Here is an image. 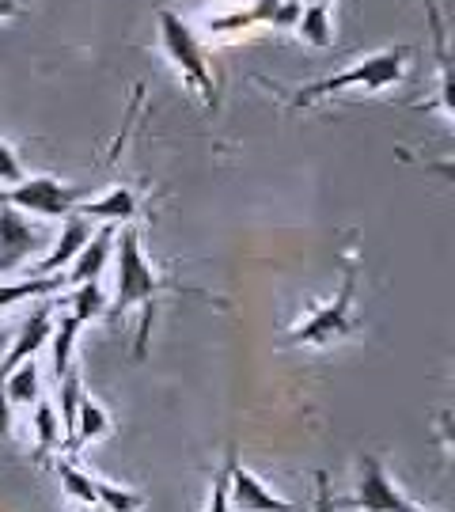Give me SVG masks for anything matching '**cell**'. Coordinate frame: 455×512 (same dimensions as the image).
Here are the masks:
<instances>
[{
    "instance_id": "ac0fdd59",
    "label": "cell",
    "mask_w": 455,
    "mask_h": 512,
    "mask_svg": "<svg viewBox=\"0 0 455 512\" xmlns=\"http://www.w3.org/2000/svg\"><path fill=\"white\" fill-rule=\"evenodd\" d=\"M31 433H35L38 452H54L65 444V429H61V414H57L54 403L38 399L35 403V418H31Z\"/></svg>"
},
{
    "instance_id": "d4e9b609",
    "label": "cell",
    "mask_w": 455,
    "mask_h": 512,
    "mask_svg": "<svg viewBox=\"0 0 455 512\" xmlns=\"http://www.w3.org/2000/svg\"><path fill=\"white\" fill-rule=\"evenodd\" d=\"M300 4H330V0H300Z\"/></svg>"
},
{
    "instance_id": "277c9868",
    "label": "cell",
    "mask_w": 455,
    "mask_h": 512,
    "mask_svg": "<svg viewBox=\"0 0 455 512\" xmlns=\"http://www.w3.org/2000/svg\"><path fill=\"white\" fill-rule=\"evenodd\" d=\"M353 289H357V270L349 266L346 274H342V289L323 300V304H315V308L289 330V346H334V342H342L353 334Z\"/></svg>"
},
{
    "instance_id": "5b68a950",
    "label": "cell",
    "mask_w": 455,
    "mask_h": 512,
    "mask_svg": "<svg viewBox=\"0 0 455 512\" xmlns=\"http://www.w3.org/2000/svg\"><path fill=\"white\" fill-rule=\"evenodd\" d=\"M84 202V190L61 183L54 175H23L16 183H0V205L31 213L38 220H65Z\"/></svg>"
},
{
    "instance_id": "e0dca14e",
    "label": "cell",
    "mask_w": 455,
    "mask_h": 512,
    "mask_svg": "<svg viewBox=\"0 0 455 512\" xmlns=\"http://www.w3.org/2000/svg\"><path fill=\"white\" fill-rule=\"evenodd\" d=\"M80 319L73 311H57L54 315V330H50V349H54V376H65L73 368V349H76V334H80Z\"/></svg>"
},
{
    "instance_id": "44dd1931",
    "label": "cell",
    "mask_w": 455,
    "mask_h": 512,
    "mask_svg": "<svg viewBox=\"0 0 455 512\" xmlns=\"http://www.w3.org/2000/svg\"><path fill=\"white\" fill-rule=\"evenodd\" d=\"M95 494H99V509H141L145 505V497L141 494H129L126 486H114V482H103V478H95Z\"/></svg>"
},
{
    "instance_id": "ffe728a7",
    "label": "cell",
    "mask_w": 455,
    "mask_h": 512,
    "mask_svg": "<svg viewBox=\"0 0 455 512\" xmlns=\"http://www.w3.org/2000/svg\"><path fill=\"white\" fill-rule=\"evenodd\" d=\"M57 478H61V490L73 497V501H80V505H91V509H99V494H95V478L88 475V471H80L76 463H69V459H61L57 463Z\"/></svg>"
},
{
    "instance_id": "2e32d148",
    "label": "cell",
    "mask_w": 455,
    "mask_h": 512,
    "mask_svg": "<svg viewBox=\"0 0 455 512\" xmlns=\"http://www.w3.org/2000/svg\"><path fill=\"white\" fill-rule=\"evenodd\" d=\"M110 433V414L103 410V403H95L91 395H80V406H76V425H73V440H69V448L80 452V448H88L91 440L107 437Z\"/></svg>"
},
{
    "instance_id": "9a60e30c",
    "label": "cell",
    "mask_w": 455,
    "mask_h": 512,
    "mask_svg": "<svg viewBox=\"0 0 455 512\" xmlns=\"http://www.w3.org/2000/svg\"><path fill=\"white\" fill-rule=\"evenodd\" d=\"M0 391L8 395L12 406H35L42 399V368L35 365V357L16 368H8L0 376Z\"/></svg>"
},
{
    "instance_id": "7a4b0ae2",
    "label": "cell",
    "mask_w": 455,
    "mask_h": 512,
    "mask_svg": "<svg viewBox=\"0 0 455 512\" xmlns=\"http://www.w3.org/2000/svg\"><path fill=\"white\" fill-rule=\"evenodd\" d=\"M164 289V281L156 274V266L148 262L145 243L137 236V228H122L114 236V308L129 311L141 308V327H137V357H145L148 330H152V311H156V293Z\"/></svg>"
},
{
    "instance_id": "30bf717a",
    "label": "cell",
    "mask_w": 455,
    "mask_h": 512,
    "mask_svg": "<svg viewBox=\"0 0 455 512\" xmlns=\"http://www.w3.org/2000/svg\"><path fill=\"white\" fill-rule=\"evenodd\" d=\"M91 239V220L80 217V213H69V217L61 220V232L57 239L50 243V251L38 258L35 274H65L69 270V262L80 255V247Z\"/></svg>"
},
{
    "instance_id": "d6986e66",
    "label": "cell",
    "mask_w": 455,
    "mask_h": 512,
    "mask_svg": "<svg viewBox=\"0 0 455 512\" xmlns=\"http://www.w3.org/2000/svg\"><path fill=\"white\" fill-rule=\"evenodd\" d=\"M65 304H69L65 311H73L80 323H91L107 311V293L99 281H80V285H73V293L65 296Z\"/></svg>"
},
{
    "instance_id": "7c38bea8",
    "label": "cell",
    "mask_w": 455,
    "mask_h": 512,
    "mask_svg": "<svg viewBox=\"0 0 455 512\" xmlns=\"http://www.w3.org/2000/svg\"><path fill=\"white\" fill-rule=\"evenodd\" d=\"M73 213H80V217H88V220H99V224H129V220L137 217V194H133L129 186H110L99 198L80 202Z\"/></svg>"
},
{
    "instance_id": "7402d4cb",
    "label": "cell",
    "mask_w": 455,
    "mask_h": 512,
    "mask_svg": "<svg viewBox=\"0 0 455 512\" xmlns=\"http://www.w3.org/2000/svg\"><path fill=\"white\" fill-rule=\"evenodd\" d=\"M16 179H23V164H19L16 148L0 141V183H16Z\"/></svg>"
},
{
    "instance_id": "52a82bcc",
    "label": "cell",
    "mask_w": 455,
    "mask_h": 512,
    "mask_svg": "<svg viewBox=\"0 0 455 512\" xmlns=\"http://www.w3.org/2000/svg\"><path fill=\"white\" fill-rule=\"evenodd\" d=\"M42 251V236L27 213L0 205V274H16L27 258Z\"/></svg>"
},
{
    "instance_id": "8fae6325",
    "label": "cell",
    "mask_w": 455,
    "mask_h": 512,
    "mask_svg": "<svg viewBox=\"0 0 455 512\" xmlns=\"http://www.w3.org/2000/svg\"><path fill=\"white\" fill-rule=\"evenodd\" d=\"M114 236H118V224H103L99 232H91V239L80 247V255L69 262V274L65 285H80V281H99L107 262L114 258Z\"/></svg>"
},
{
    "instance_id": "6da1fadb",
    "label": "cell",
    "mask_w": 455,
    "mask_h": 512,
    "mask_svg": "<svg viewBox=\"0 0 455 512\" xmlns=\"http://www.w3.org/2000/svg\"><path fill=\"white\" fill-rule=\"evenodd\" d=\"M406 61H410V50H406V46L357 57V61H349L346 69H338V73L319 76V80H311L304 88H292L289 107H296V110L315 107V103H327L334 95H349V92L380 95V92H387V88H395L402 76H406Z\"/></svg>"
},
{
    "instance_id": "8992f818",
    "label": "cell",
    "mask_w": 455,
    "mask_h": 512,
    "mask_svg": "<svg viewBox=\"0 0 455 512\" xmlns=\"http://www.w3.org/2000/svg\"><path fill=\"white\" fill-rule=\"evenodd\" d=\"M357 509L368 512H418L421 505L402 494V486L395 482V475L383 467L376 456L361 459V482H357V497H353Z\"/></svg>"
},
{
    "instance_id": "cb8c5ba5",
    "label": "cell",
    "mask_w": 455,
    "mask_h": 512,
    "mask_svg": "<svg viewBox=\"0 0 455 512\" xmlns=\"http://www.w3.org/2000/svg\"><path fill=\"white\" fill-rule=\"evenodd\" d=\"M12 410H16V406L8 403V395L0 391V440L12 437Z\"/></svg>"
},
{
    "instance_id": "5bb4252c",
    "label": "cell",
    "mask_w": 455,
    "mask_h": 512,
    "mask_svg": "<svg viewBox=\"0 0 455 512\" xmlns=\"http://www.w3.org/2000/svg\"><path fill=\"white\" fill-rule=\"evenodd\" d=\"M296 38L311 46V50H327L334 46V16H330V4H300V16H296Z\"/></svg>"
},
{
    "instance_id": "9c48e42d",
    "label": "cell",
    "mask_w": 455,
    "mask_h": 512,
    "mask_svg": "<svg viewBox=\"0 0 455 512\" xmlns=\"http://www.w3.org/2000/svg\"><path fill=\"white\" fill-rule=\"evenodd\" d=\"M54 300L46 296V300H38V308L19 323L16 338H12V346H8V353H4V361H0V376L8 372V368L23 365V361H31V357H38L42 349H46V342H50V330H54Z\"/></svg>"
},
{
    "instance_id": "ba28073f",
    "label": "cell",
    "mask_w": 455,
    "mask_h": 512,
    "mask_svg": "<svg viewBox=\"0 0 455 512\" xmlns=\"http://www.w3.org/2000/svg\"><path fill=\"white\" fill-rule=\"evenodd\" d=\"M224 471H228V509H251V512H289V509H296L292 501L273 494L270 486H266L255 471L239 467L236 459H228V463H224Z\"/></svg>"
},
{
    "instance_id": "3957f363",
    "label": "cell",
    "mask_w": 455,
    "mask_h": 512,
    "mask_svg": "<svg viewBox=\"0 0 455 512\" xmlns=\"http://www.w3.org/2000/svg\"><path fill=\"white\" fill-rule=\"evenodd\" d=\"M156 38H160V50L171 61V69L182 76V84L190 92H198V99L205 107H217V76H213V65L205 57L198 31L179 12L160 8L156 12Z\"/></svg>"
},
{
    "instance_id": "603a6c76",
    "label": "cell",
    "mask_w": 455,
    "mask_h": 512,
    "mask_svg": "<svg viewBox=\"0 0 455 512\" xmlns=\"http://www.w3.org/2000/svg\"><path fill=\"white\" fill-rule=\"evenodd\" d=\"M421 4H425V12H429V23H433V38H437V46H440V61H448V54H444V23H440L437 0H421Z\"/></svg>"
},
{
    "instance_id": "4fadbf2b",
    "label": "cell",
    "mask_w": 455,
    "mask_h": 512,
    "mask_svg": "<svg viewBox=\"0 0 455 512\" xmlns=\"http://www.w3.org/2000/svg\"><path fill=\"white\" fill-rule=\"evenodd\" d=\"M54 293H65V274H31L19 277V281H0V311L31 304V300H46Z\"/></svg>"
}]
</instances>
